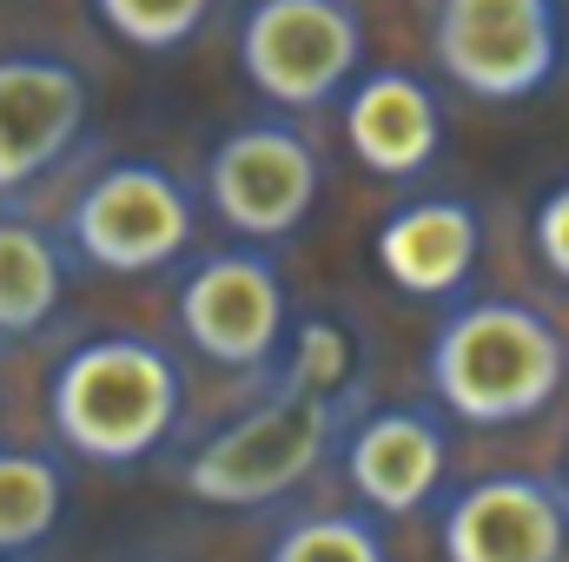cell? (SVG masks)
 I'll use <instances>...</instances> for the list:
<instances>
[{"instance_id":"cell-1","label":"cell","mask_w":569,"mask_h":562,"mask_svg":"<svg viewBox=\"0 0 569 562\" xmlns=\"http://www.w3.org/2000/svg\"><path fill=\"white\" fill-rule=\"evenodd\" d=\"M425 384L443 418L510 430L563 398L569 338L523 298H457L425 344Z\"/></svg>"},{"instance_id":"cell-2","label":"cell","mask_w":569,"mask_h":562,"mask_svg":"<svg viewBox=\"0 0 569 562\" xmlns=\"http://www.w3.org/2000/svg\"><path fill=\"white\" fill-rule=\"evenodd\" d=\"M186 418V371L140 331H107L73 344L47 378V423L73 463L133 470L172 443Z\"/></svg>"},{"instance_id":"cell-3","label":"cell","mask_w":569,"mask_h":562,"mask_svg":"<svg viewBox=\"0 0 569 562\" xmlns=\"http://www.w3.org/2000/svg\"><path fill=\"white\" fill-rule=\"evenodd\" d=\"M345 423H351V391L305 384L284 371L259 404L219 423L179 463V483H186V496H199L212 510H272L325 470Z\"/></svg>"},{"instance_id":"cell-4","label":"cell","mask_w":569,"mask_h":562,"mask_svg":"<svg viewBox=\"0 0 569 562\" xmlns=\"http://www.w3.org/2000/svg\"><path fill=\"white\" fill-rule=\"evenodd\" d=\"M192 239H199V199L159 159L100 165L60 219L67 259H80L93 272H113V279H146V272H166V265L192 259Z\"/></svg>"},{"instance_id":"cell-5","label":"cell","mask_w":569,"mask_h":562,"mask_svg":"<svg viewBox=\"0 0 569 562\" xmlns=\"http://www.w3.org/2000/svg\"><path fill=\"white\" fill-rule=\"evenodd\" d=\"M186 351L232 378H272L291 344V291L272 252L259 245H219L186 259L172 298Z\"/></svg>"},{"instance_id":"cell-6","label":"cell","mask_w":569,"mask_h":562,"mask_svg":"<svg viewBox=\"0 0 569 562\" xmlns=\"http://www.w3.org/2000/svg\"><path fill=\"white\" fill-rule=\"evenodd\" d=\"M239 73L284 120L331 107L365 73L358 0H252L239 13Z\"/></svg>"},{"instance_id":"cell-7","label":"cell","mask_w":569,"mask_h":562,"mask_svg":"<svg viewBox=\"0 0 569 562\" xmlns=\"http://www.w3.org/2000/svg\"><path fill=\"white\" fill-rule=\"evenodd\" d=\"M430 60L457 93L523 107L563 73V0H437Z\"/></svg>"},{"instance_id":"cell-8","label":"cell","mask_w":569,"mask_h":562,"mask_svg":"<svg viewBox=\"0 0 569 562\" xmlns=\"http://www.w3.org/2000/svg\"><path fill=\"white\" fill-rule=\"evenodd\" d=\"M318 192H325V159L284 113L239 120L206 152V205L239 245H259V252L284 245L311 219Z\"/></svg>"},{"instance_id":"cell-9","label":"cell","mask_w":569,"mask_h":562,"mask_svg":"<svg viewBox=\"0 0 569 562\" xmlns=\"http://www.w3.org/2000/svg\"><path fill=\"white\" fill-rule=\"evenodd\" d=\"M443 562H563L569 556V496L557 476L490 470L443 496L437 510Z\"/></svg>"},{"instance_id":"cell-10","label":"cell","mask_w":569,"mask_h":562,"mask_svg":"<svg viewBox=\"0 0 569 562\" xmlns=\"http://www.w3.org/2000/svg\"><path fill=\"white\" fill-rule=\"evenodd\" d=\"M87 120H93V87L73 60L40 47L0 53V199L40 185L87 140Z\"/></svg>"},{"instance_id":"cell-11","label":"cell","mask_w":569,"mask_h":562,"mask_svg":"<svg viewBox=\"0 0 569 562\" xmlns=\"http://www.w3.org/2000/svg\"><path fill=\"white\" fill-rule=\"evenodd\" d=\"M338 463L365 516L398 523V516H425L443 496L450 436H443V418L425 404H378V411H351L338 436Z\"/></svg>"},{"instance_id":"cell-12","label":"cell","mask_w":569,"mask_h":562,"mask_svg":"<svg viewBox=\"0 0 569 562\" xmlns=\"http://www.w3.org/2000/svg\"><path fill=\"white\" fill-rule=\"evenodd\" d=\"M338 127L371 179H425L443 152V100L411 67H371L338 93Z\"/></svg>"},{"instance_id":"cell-13","label":"cell","mask_w":569,"mask_h":562,"mask_svg":"<svg viewBox=\"0 0 569 562\" xmlns=\"http://www.w3.org/2000/svg\"><path fill=\"white\" fill-rule=\"evenodd\" d=\"M371 259L398 298L457 304L463 284L477 279V259H483V212L470 199H450V192L405 199L371 232Z\"/></svg>"},{"instance_id":"cell-14","label":"cell","mask_w":569,"mask_h":562,"mask_svg":"<svg viewBox=\"0 0 569 562\" xmlns=\"http://www.w3.org/2000/svg\"><path fill=\"white\" fill-rule=\"evenodd\" d=\"M67 245L20 219V212H0V338H40L60 304H67Z\"/></svg>"},{"instance_id":"cell-15","label":"cell","mask_w":569,"mask_h":562,"mask_svg":"<svg viewBox=\"0 0 569 562\" xmlns=\"http://www.w3.org/2000/svg\"><path fill=\"white\" fill-rule=\"evenodd\" d=\"M67 510V463L53 450L0 443V562H27Z\"/></svg>"},{"instance_id":"cell-16","label":"cell","mask_w":569,"mask_h":562,"mask_svg":"<svg viewBox=\"0 0 569 562\" xmlns=\"http://www.w3.org/2000/svg\"><path fill=\"white\" fill-rule=\"evenodd\" d=\"M266 562H391V550L365 510H305L266 543Z\"/></svg>"},{"instance_id":"cell-17","label":"cell","mask_w":569,"mask_h":562,"mask_svg":"<svg viewBox=\"0 0 569 562\" xmlns=\"http://www.w3.org/2000/svg\"><path fill=\"white\" fill-rule=\"evenodd\" d=\"M212 7L219 0H93L100 27L127 40L133 53H179L212 20Z\"/></svg>"},{"instance_id":"cell-18","label":"cell","mask_w":569,"mask_h":562,"mask_svg":"<svg viewBox=\"0 0 569 562\" xmlns=\"http://www.w3.org/2000/svg\"><path fill=\"white\" fill-rule=\"evenodd\" d=\"M530 245H537L543 272L569 284V179H557V185L537 199V212H530Z\"/></svg>"},{"instance_id":"cell-19","label":"cell","mask_w":569,"mask_h":562,"mask_svg":"<svg viewBox=\"0 0 569 562\" xmlns=\"http://www.w3.org/2000/svg\"><path fill=\"white\" fill-rule=\"evenodd\" d=\"M557 483H563V496H569V456H563V476H557Z\"/></svg>"}]
</instances>
